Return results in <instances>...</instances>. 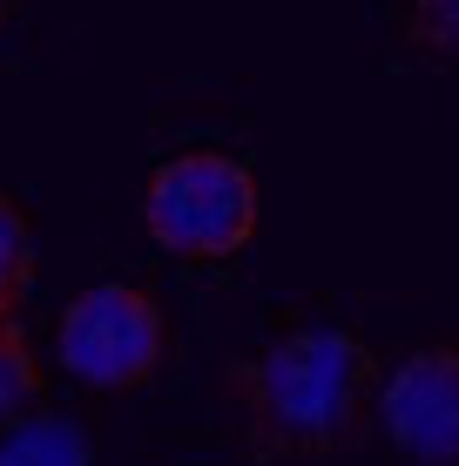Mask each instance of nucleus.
I'll list each match as a JSON object with an SVG mask.
<instances>
[{"label": "nucleus", "mask_w": 459, "mask_h": 466, "mask_svg": "<svg viewBox=\"0 0 459 466\" xmlns=\"http://www.w3.org/2000/svg\"><path fill=\"white\" fill-rule=\"evenodd\" d=\"M372 399H378V359L365 339L338 325L284 331L264 351L230 359L224 372V406L236 440L271 466L352 453L372 432Z\"/></svg>", "instance_id": "nucleus-1"}, {"label": "nucleus", "mask_w": 459, "mask_h": 466, "mask_svg": "<svg viewBox=\"0 0 459 466\" xmlns=\"http://www.w3.org/2000/svg\"><path fill=\"white\" fill-rule=\"evenodd\" d=\"M142 230L183 264L236 257L257 237V176L224 149H183L142 183Z\"/></svg>", "instance_id": "nucleus-2"}, {"label": "nucleus", "mask_w": 459, "mask_h": 466, "mask_svg": "<svg viewBox=\"0 0 459 466\" xmlns=\"http://www.w3.org/2000/svg\"><path fill=\"white\" fill-rule=\"evenodd\" d=\"M55 359L88 392H135L169 365V318L142 284H88L55 325Z\"/></svg>", "instance_id": "nucleus-3"}, {"label": "nucleus", "mask_w": 459, "mask_h": 466, "mask_svg": "<svg viewBox=\"0 0 459 466\" xmlns=\"http://www.w3.org/2000/svg\"><path fill=\"white\" fill-rule=\"evenodd\" d=\"M372 420L413 466H459V345H425L392 365Z\"/></svg>", "instance_id": "nucleus-4"}, {"label": "nucleus", "mask_w": 459, "mask_h": 466, "mask_svg": "<svg viewBox=\"0 0 459 466\" xmlns=\"http://www.w3.org/2000/svg\"><path fill=\"white\" fill-rule=\"evenodd\" d=\"M0 466H95L88 432L61 412H27L21 426L0 432Z\"/></svg>", "instance_id": "nucleus-5"}, {"label": "nucleus", "mask_w": 459, "mask_h": 466, "mask_svg": "<svg viewBox=\"0 0 459 466\" xmlns=\"http://www.w3.org/2000/svg\"><path fill=\"white\" fill-rule=\"evenodd\" d=\"M41 412V359L27 345L21 318H0V432Z\"/></svg>", "instance_id": "nucleus-6"}, {"label": "nucleus", "mask_w": 459, "mask_h": 466, "mask_svg": "<svg viewBox=\"0 0 459 466\" xmlns=\"http://www.w3.org/2000/svg\"><path fill=\"white\" fill-rule=\"evenodd\" d=\"M27 284H35V230H27L21 203L0 197V318H21Z\"/></svg>", "instance_id": "nucleus-7"}, {"label": "nucleus", "mask_w": 459, "mask_h": 466, "mask_svg": "<svg viewBox=\"0 0 459 466\" xmlns=\"http://www.w3.org/2000/svg\"><path fill=\"white\" fill-rule=\"evenodd\" d=\"M405 41L433 61H459V0H399Z\"/></svg>", "instance_id": "nucleus-8"}, {"label": "nucleus", "mask_w": 459, "mask_h": 466, "mask_svg": "<svg viewBox=\"0 0 459 466\" xmlns=\"http://www.w3.org/2000/svg\"><path fill=\"white\" fill-rule=\"evenodd\" d=\"M7 7H14V0H0V21H7Z\"/></svg>", "instance_id": "nucleus-9"}]
</instances>
